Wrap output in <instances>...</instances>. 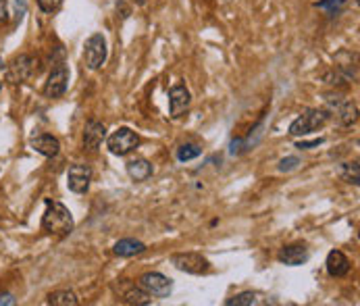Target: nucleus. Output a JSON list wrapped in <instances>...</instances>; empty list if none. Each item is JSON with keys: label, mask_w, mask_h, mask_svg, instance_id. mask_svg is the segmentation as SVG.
Returning a JSON list of instances; mask_svg holds the SVG:
<instances>
[{"label": "nucleus", "mask_w": 360, "mask_h": 306, "mask_svg": "<svg viewBox=\"0 0 360 306\" xmlns=\"http://www.w3.org/2000/svg\"><path fill=\"white\" fill-rule=\"evenodd\" d=\"M42 231L49 236L65 238L73 231V215L60 203H46V210L42 215Z\"/></svg>", "instance_id": "nucleus-1"}, {"label": "nucleus", "mask_w": 360, "mask_h": 306, "mask_svg": "<svg viewBox=\"0 0 360 306\" xmlns=\"http://www.w3.org/2000/svg\"><path fill=\"white\" fill-rule=\"evenodd\" d=\"M329 113L327 108H307L298 119L292 121L290 125V136L294 138H304V136H310L314 132H319L321 127H325V123L329 121Z\"/></svg>", "instance_id": "nucleus-2"}, {"label": "nucleus", "mask_w": 360, "mask_h": 306, "mask_svg": "<svg viewBox=\"0 0 360 306\" xmlns=\"http://www.w3.org/2000/svg\"><path fill=\"white\" fill-rule=\"evenodd\" d=\"M112 292L119 296V300L121 302H125V305H131V306H148L153 302V296L150 294H146L144 292V288L138 283H134V281H129V279H117L115 283H112Z\"/></svg>", "instance_id": "nucleus-3"}, {"label": "nucleus", "mask_w": 360, "mask_h": 306, "mask_svg": "<svg viewBox=\"0 0 360 306\" xmlns=\"http://www.w3.org/2000/svg\"><path fill=\"white\" fill-rule=\"evenodd\" d=\"M325 102H327V113L333 115L340 121V125H352V123H356V119H359V106H356V102L348 101V98H344L340 94H329L325 98Z\"/></svg>", "instance_id": "nucleus-4"}, {"label": "nucleus", "mask_w": 360, "mask_h": 306, "mask_svg": "<svg viewBox=\"0 0 360 306\" xmlns=\"http://www.w3.org/2000/svg\"><path fill=\"white\" fill-rule=\"evenodd\" d=\"M171 264L188 275H206L210 271V262L198 253H175L171 256Z\"/></svg>", "instance_id": "nucleus-5"}, {"label": "nucleus", "mask_w": 360, "mask_h": 306, "mask_svg": "<svg viewBox=\"0 0 360 306\" xmlns=\"http://www.w3.org/2000/svg\"><path fill=\"white\" fill-rule=\"evenodd\" d=\"M140 144V138L136 132H131L129 127H119L115 134L108 136L106 140V146H108V153L115 154V156H125L129 154L136 146Z\"/></svg>", "instance_id": "nucleus-6"}, {"label": "nucleus", "mask_w": 360, "mask_h": 306, "mask_svg": "<svg viewBox=\"0 0 360 306\" xmlns=\"http://www.w3.org/2000/svg\"><path fill=\"white\" fill-rule=\"evenodd\" d=\"M140 286L144 288L146 294H150L155 298H169V294L173 292V279H169L167 275H162L158 271L144 273L140 277Z\"/></svg>", "instance_id": "nucleus-7"}, {"label": "nucleus", "mask_w": 360, "mask_h": 306, "mask_svg": "<svg viewBox=\"0 0 360 306\" xmlns=\"http://www.w3.org/2000/svg\"><path fill=\"white\" fill-rule=\"evenodd\" d=\"M106 38L103 34H92L88 40H86V46H84V60L88 65V69L96 71L101 69L106 60Z\"/></svg>", "instance_id": "nucleus-8"}, {"label": "nucleus", "mask_w": 360, "mask_h": 306, "mask_svg": "<svg viewBox=\"0 0 360 306\" xmlns=\"http://www.w3.org/2000/svg\"><path fill=\"white\" fill-rule=\"evenodd\" d=\"M34 75V58L30 54H19L6 65V82L8 84H25Z\"/></svg>", "instance_id": "nucleus-9"}, {"label": "nucleus", "mask_w": 360, "mask_h": 306, "mask_svg": "<svg viewBox=\"0 0 360 306\" xmlns=\"http://www.w3.org/2000/svg\"><path fill=\"white\" fill-rule=\"evenodd\" d=\"M67 86H69V69L60 60L52 67L51 75L44 84V96L46 98H60L67 92Z\"/></svg>", "instance_id": "nucleus-10"}, {"label": "nucleus", "mask_w": 360, "mask_h": 306, "mask_svg": "<svg viewBox=\"0 0 360 306\" xmlns=\"http://www.w3.org/2000/svg\"><path fill=\"white\" fill-rule=\"evenodd\" d=\"M90 181H92V169L88 165L77 162L67 169V188L73 194H86L90 188Z\"/></svg>", "instance_id": "nucleus-11"}, {"label": "nucleus", "mask_w": 360, "mask_h": 306, "mask_svg": "<svg viewBox=\"0 0 360 306\" xmlns=\"http://www.w3.org/2000/svg\"><path fill=\"white\" fill-rule=\"evenodd\" d=\"M190 90L184 84H177L169 90V113L173 119H179L181 115H186V110L190 108Z\"/></svg>", "instance_id": "nucleus-12"}, {"label": "nucleus", "mask_w": 360, "mask_h": 306, "mask_svg": "<svg viewBox=\"0 0 360 306\" xmlns=\"http://www.w3.org/2000/svg\"><path fill=\"white\" fill-rule=\"evenodd\" d=\"M277 258H279V262H281V264H288V267H300V264H304V262L309 260L310 253L304 244H290V246H283V248L279 250Z\"/></svg>", "instance_id": "nucleus-13"}, {"label": "nucleus", "mask_w": 360, "mask_h": 306, "mask_svg": "<svg viewBox=\"0 0 360 306\" xmlns=\"http://www.w3.org/2000/svg\"><path fill=\"white\" fill-rule=\"evenodd\" d=\"M325 267H327V273L331 277H346L350 273V269H352V262H350V258L344 255L342 250H331L327 255Z\"/></svg>", "instance_id": "nucleus-14"}, {"label": "nucleus", "mask_w": 360, "mask_h": 306, "mask_svg": "<svg viewBox=\"0 0 360 306\" xmlns=\"http://www.w3.org/2000/svg\"><path fill=\"white\" fill-rule=\"evenodd\" d=\"M104 138H106V127L103 123H98V121H88L86 123V127H84V146L88 151H92V153L98 151L101 144L104 142Z\"/></svg>", "instance_id": "nucleus-15"}, {"label": "nucleus", "mask_w": 360, "mask_h": 306, "mask_svg": "<svg viewBox=\"0 0 360 306\" xmlns=\"http://www.w3.org/2000/svg\"><path fill=\"white\" fill-rule=\"evenodd\" d=\"M30 146H32L38 154L46 156V158L56 156L58 151H60V142H58L54 136H51V134H38V136H34V138L30 140Z\"/></svg>", "instance_id": "nucleus-16"}, {"label": "nucleus", "mask_w": 360, "mask_h": 306, "mask_svg": "<svg viewBox=\"0 0 360 306\" xmlns=\"http://www.w3.org/2000/svg\"><path fill=\"white\" fill-rule=\"evenodd\" d=\"M112 253L117 256H121V258H131V256L146 253V244L140 242V240H134V238H123V240H119L112 246Z\"/></svg>", "instance_id": "nucleus-17"}, {"label": "nucleus", "mask_w": 360, "mask_h": 306, "mask_svg": "<svg viewBox=\"0 0 360 306\" xmlns=\"http://www.w3.org/2000/svg\"><path fill=\"white\" fill-rule=\"evenodd\" d=\"M127 175L134 181H146L153 175V165L146 158H131L127 162Z\"/></svg>", "instance_id": "nucleus-18"}, {"label": "nucleus", "mask_w": 360, "mask_h": 306, "mask_svg": "<svg viewBox=\"0 0 360 306\" xmlns=\"http://www.w3.org/2000/svg\"><path fill=\"white\" fill-rule=\"evenodd\" d=\"M314 6L321 8L327 17L333 19V17H338V15H342L346 11L348 0H319V2H314Z\"/></svg>", "instance_id": "nucleus-19"}, {"label": "nucleus", "mask_w": 360, "mask_h": 306, "mask_svg": "<svg viewBox=\"0 0 360 306\" xmlns=\"http://www.w3.org/2000/svg\"><path fill=\"white\" fill-rule=\"evenodd\" d=\"M46 302L52 306H77L79 305L77 296H75L71 290H56V292H52V294H49V300H46Z\"/></svg>", "instance_id": "nucleus-20"}, {"label": "nucleus", "mask_w": 360, "mask_h": 306, "mask_svg": "<svg viewBox=\"0 0 360 306\" xmlns=\"http://www.w3.org/2000/svg\"><path fill=\"white\" fill-rule=\"evenodd\" d=\"M227 306H257L264 305V300H260V294L258 292H242V294H236L233 298H229Z\"/></svg>", "instance_id": "nucleus-21"}, {"label": "nucleus", "mask_w": 360, "mask_h": 306, "mask_svg": "<svg viewBox=\"0 0 360 306\" xmlns=\"http://www.w3.org/2000/svg\"><path fill=\"white\" fill-rule=\"evenodd\" d=\"M200 154H202V148H200L198 144H181V146L177 148V160L188 162V160H192V158H196V156H200Z\"/></svg>", "instance_id": "nucleus-22"}, {"label": "nucleus", "mask_w": 360, "mask_h": 306, "mask_svg": "<svg viewBox=\"0 0 360 306\" xmlns=\"http://www.w3.org/2000/svg\"><path fill=\"white\" fill-rule=\"evenodd\" d=\"M340 175H342V179H344V181L359 186V177H360L359 162H346V165H342V171H340Z\"/></svg>", "instance_id": "nucleus-23"}, {"label": "nucleus", "mask_w": 360, "mask_h": 306, "mask_svg": "<svg viewBox=\"0 0 360 306\" xmlns=\"http://www.w3.org/2000/svg\"><path fill=\"white\" fill-rule=\"evenodd\" d=\"M298 165H300V158L298 156H285V158L279 160V171L281 173H288V171L298 169Z\"/></svg>", "instance_id": "nucleus-24"}, {"label": "nucleus", "mask_w": 360, "mask_h": 306, "mask_svg": "<svg viewBox=\"0 0 360 306\" xmlns=\"http://www.w3.org/2000/svg\"><path fill=\"white\" fill-rule=\"evenodd\" d=\"M60 4H63V0H38L40 11H42V13H49V15L54 13V11H58Z\"/></svg>", "instance_id": "nucleus-25"}, {"label": "nucleus", "mask_w": 360, "mask_h": 306, "mask_svg": "<svg viewBox=\"0 0 360 306\" xmlns=\"http://www.w3.org/2000/svg\"><path fill=\"white\" fill-rule=\"evenodd\" d=\"M27 11V0H15V21H21Z\"/></svg>", "instance_id": "nucleus-26"}, {"label": "nucleus", "mask_w": 360, "mask_h": 306, "mask_svg": "<svg viewBox=\"0 0 360 306\" xmlns=\"http://www.w3.org/2000/svg\"><path fill=\"white\" fill-rule=\"evenodd\" d=\"M325 140L323 138H319V140H312V142H298L296 146L300 148V151H309V148H312V146H319V144H323Z\"/></svg>", "instance_id": "nucleus-27"}, {"label": "nucleus", "mask_w": 360, "mask_h": 306, "mask_svg": "<svg viewBox=\"0 0 360 306\" xmlns=\"http://www.w3.org/2000/svg\"><path fill=\"white\" fill-rule=\"evenodd\" d=\"M8 19V6L6 0H0V23H4Z\"/></svg>", "instance_id": "nucleus-28"}, {"label": "nucleus", "mask_w": 360, "mask_h": 306, "mask_svg": "<svg viewBox=\"0 0 360 306\" xmlns=\"http://www.w3.org/2000/svg\"><path fill=\"white\" fill-rule=\"evenodd\" d=\"M17 300L11 294H0V305H15Z\"/></svg>", "instance_id": "nucleus-29"}, {"label": "nucleus", "mask_w": 360, "mask_h": 306, "mask_svg": "<svg viewBox=\"0 0 360 306\" xmlns=\"http://www.w3.org/2000/svg\"><path fill=\"white\" fill-rule=\"evenodd\" d=\"M2 65H4V63H2V56H0V69H2Z\"/></svg>", "instance_id": "nucleus-30"}, {"label": "nucleus", "mask_w": 360, "mask_h": 306, "mask_svg": "<svg viewBox=\"0 0 360 306\" xmlns=\"http://www.w3.org/2000/svg\"><path fill=\"white\" fill-rule=\"evenodd\" d=\"M138 2H140V4H144V0H138Z\"/></svg>", "instance_id": "nucleus-31"}, {"label": "nucleus", "mask_w": 360, "mask_h": 306, "mask_svg": "<svg viewBox=\"0 0 360 306\" xmlns=\"http://www.w3.org/2000/svg\"><path fill=\"white\" fill-rule=\"evenodd\" d=\"M0 88H2V84H0Z\"/></svg>", "instance_id": "nucleus-32"}]
</instances>
